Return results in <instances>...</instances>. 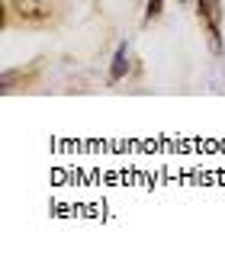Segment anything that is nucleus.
I'll return each mask as SVG.
<instances>
[{"mask_svg":"<svg viewBox=\"0 0 225 257\" xmlns=\"http://www.w3.org/2000/svg\"><path fill=\"white\" fill-rule=\"evenodd\" d=\"M196 16L199 23L206 26V36L209 42H212V48L222 55V26H225V10H222V0H196Z\"/></svg>","mask_w":225,"mask_h":257,"instance_id":"nucleus-1","label":"nucleus"},{"mask_svg":"<svg viewBox=\"0 0 225 257\" xmlns=\"http://www.w3.org/2000/svg\"><path fill=\"white\" fill-rule=\"evenodd\" d=\"M10 10L26 23H45L52 16V0H10Z\"/></svg>","mask_w":225,"mask_h":257,"instance_id":"nucleus-2","label":"nucleus"},{"mask_svg":"<svg viewBox=\"0 0 225 257\" xmlns=\"http://www.w3.org/2000/svg\"><path fill=\"white\" fill-rule=\"evenodd\" d=\"M129 71V42H119L116 55H113V64H109V80L116 84V80H123Z\"/></svg>","mask_w":225,"mask_h":257,"instance_id":"nucleus-3","label":"nucleus"},{"mask_svg":"<svg viewBox=\"0 0 225 257\" xmlns=\"http://www.w3.org/2000/svg\"><path fill=\"white\" fill-rule=\"evenodd\" d=\"M161 10H164V0H148V7H145V20L161 16Z\"/></svg>","mask_w":225,"mask_h":257,"instance_id":"nucleus-4","label":"nucleus"},{"mask_svg":"<svg viewBox=\"0 0 225 257\" xmlns=\"http://www.w3.org/2000/svg\"><path fill=\"white\" fill-rule=\"evenodd\" d=\"M177 4H187V0H177Z\"/></svg>","mask_w":225,"mask_h":257,"instance_id":"nucleus-5","label":"nucleus"}]
</instances>
